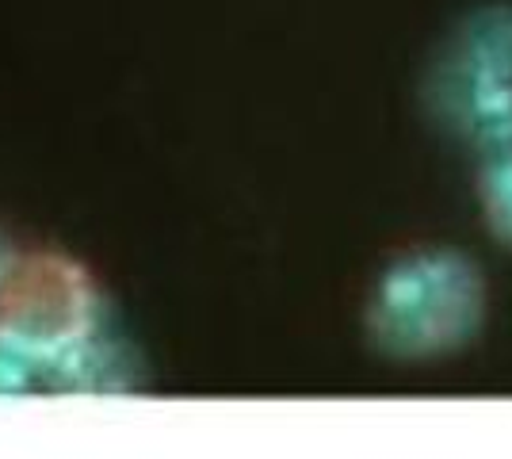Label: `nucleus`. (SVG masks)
I'll return each instance as SVG.
<instances>
[{
    "label": "nucleus",
    "instance_id": "7ed1b4c3",
    "mask_svg": "<svg viewBox=\"0 0 512 459\" xmlns=\"http://www.w3.org/2000/svg\"><path fill=\"white\" fill-rule=\"evenodd\" d=\"M81 310V287L58 261H23L0 284V322L23 329H69Z\"/></svg>",
    "mask_w": 512,
    "mask_h": 459
},
{
    "label": "nucleus",
    "instance_id": "f03ea898",
    "mask_svg": "<svg viewBox=\"0 0 512 459\" xmlns=\"http://www.w3.org/2000/svg\"><path fill=\"white\" fill-rule=\"evenodd\" d=\"M432 108L482 157L512 146V8H482L451 31L432 69Z\"/></svg>",
    "mask_w": 512,
    "mask_h": 459
},
{
    "label": "nucleus",
    "instance_id": "f257e3e1",
    "mask_svg": "<svg viewBox=\"0 0 512 459\" xmlns=\"http://www.w3.org/2000/svg\"><path fill=\"white\" fill-rule=\"evenodd\" d=\"M486 322V276L459 249H417L386 268L371 326L383 349L413 360L467 349Z\"/></svg>",
    "mask_w": 512,
    "mask_h": 459
},
{
    "label": "nucleus",
    "instance_id": "20e7f679",
    "mask_svg": "<svg viewBox=\"0 0 512 459\" xmlns=\"http://www.w3.org/2000/svg\"><path fill=\"white\" fill-rule=\"evenodd\" d=\"M478 211L490 234L512 249V146L482 157L478 169Z\"/></svg>",
    "mask_w": 512,
    "mask_h": 459
}]
</instances>
